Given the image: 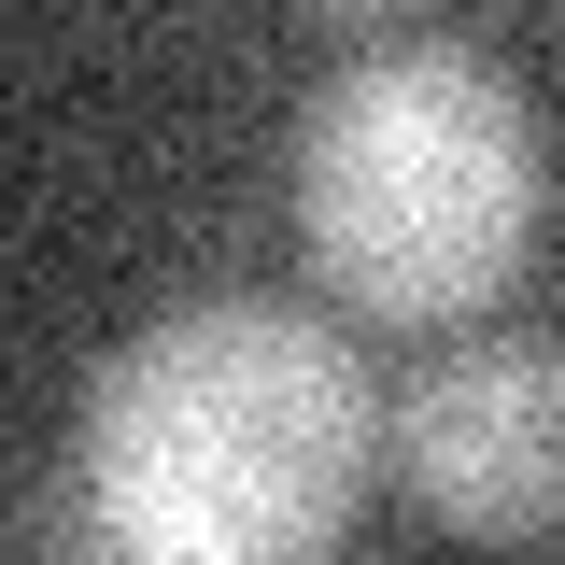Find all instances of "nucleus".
<instances>
[{
  "label": "nucleus",
  "instance_id": "f257e3e1",
  "mask_svg": "<svg viewBox=\"0 0 565 565\" xmlns=\"http://www.w3.org/2000/svg\"><path fill=\"white\" fill-rule=\"evenodd\" d=\"M382 452L396 411L340 326L282 297H199L99 367L71 494L141 565H326Z\"/></svg>",
  "mask_w": 565,
  "mask_h": 565
},
{
  "label": "nucleus",
  "instance_id": "f03ea898",
  "mask_svg": "<svg viewBox=\"0 0 565 565\" xmlns=\"http://www.w3.org/2000/svg\"><path fill=\"white\" fill-rule=\"evenodd\" d=\"M537 99L467 43H367L297 114V255L353 326H481L537 255Z\"/></svg>",
  "mask_w": 565,
  "mask_h": 565
},
{
  "label": "nucleus",
  "instance_id": "7ed1b4c3",
  "mask_svg": "<svg viewBox=\"0 0 565 565\" xmlns=\"http://www.w3.org/2000/svg\"><path fill=\"white\" fill-rule=\"evenodd\" d=\"M424 523L537 552L565 537V340H452L396 382V452Z\"/></svg>",
  "mask_w": 565,
  "mask_h": 565
}]
</instances>
